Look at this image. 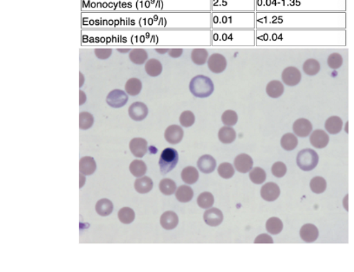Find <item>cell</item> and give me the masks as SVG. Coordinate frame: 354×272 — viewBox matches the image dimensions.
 <instances>
[{
  "mask_svg": "<svg viewBox=\"0 0 354 272\" xmlns=\"http://www.w3.org/2000/svg\"><path fill=\"white\" fill-rule=\"evenodd\" d=\"M310 144L315 148L322 149L328 145L330 138L326 132L322 129H316L310 135Z\"/></svg>",
  "mask_w": 354,
  "mask_h": 272,
  "instance_id": "ac0fdd59",
  "label": "cell"
},
{
  "mask_svg": "<svg viewBox=\"0 0 354 272\" xmlns=\"http://www.w3.org/2000/svg\"><path fill=\"white\" fill-rule=\"evenodd\" d=\"M255 244H273L274 240L272 239V237L270 235H268V234H261L260 236H258L257 239L254 240Z\"/></svg>",
  "mask_w": 354,
  "mask_h": 272,
  "instance_id": "6f0895ef",
  "label": "cell"
},
{
  "mask_svg": "<svg viewBox=\"0 0 354 272\" xmlns=\"http://www.w3.org/2000/svg\"><path fill=\"white\" fill-rule=\"evenodd\" d=\"M81 29H211V12H81Z\"/></svg>",
  "mask_w": 354,
  "mask_h": 272,
  "instance_id": "7a4b0ae2",
  "label": "cell"
},
{
  "mask_svg": "<svg viewBox=\"0 0 354 272\" xmlns=\"http://www.w3.org/2000/svg\"><path fill=\"white\" fill-rule=\"evenodd\" d=\"M97 170V163L91 156L81 158L80 162V171L84 175H93Z\"/></svg>",
  "mask_w": 354,
  "mask_h": 272,
  "instance_id": "f546056e",
  "label": "cell"
},
{
  "mask_svg": "<svg viewBox=\"0 0 354 272\" xmlns=\"http://www.w3.org/2000/svg\"><path fill=\"white\" fill-rule=\"evenodd\" d=\"M142 88V81L138 78H129L125 84V91L129 96H138V95L140 94Z\"/></svg>",
  "mask_w": 354,
  "mask_h": 272,
  "instance_id": "8d00e7d4",
  "label": "cell"
},
{
  "mask_svg": "<svg viewBox=\"0 0 354 272\" xmlns=\"http://www.w3.org/2000/svg\"><path fill=\"white\" fill-rule=\"evenodd\" d=\"M85 175H83V173H80V188H83V186L85 184Z\"/></svg>",
  "mask_w": 354,
  "mask_h": 272,
  "instance_id": "91938a15",
  "label": "cell"
},
{
  "mask_svg": "<svg viewBox=\"0 0 354 272\" xmlns=\"http://www.w3.org/2000/svg\"><path fill=\"white\" fill-rule=\"evenodd\" d=\"M211 29H81V47H210Z\"/></svg>",
  "mask_w": 354,
  "mask_h": 272,
  "instance_id": "6da1fadb",
  "label": "cell"
},
{
  "mask_svg": "<svg viewBox=\"0 0 354 272\" xmlns=\"http://www.w3.org/2000/svg\"><path fill=\"white\" fill-rule=\"evenodd\" d=\"M310 188H311L313 193L316 195H321L326 191V182L322 177H315L310 182Z\"/></svg>",
  "mask_w": 354,
  "mask_h": 272,
  "instance_id": "ee69618b",
  "label": "cell"
},
{
  "mask_svg": "<svg viewBox=\"0 0 354 272\" xmlns=\"http://www.w3.org/2000/svg\"><path fill=\"white\" fill-rule=\"evenodd\" d=\"M296 162H297L299 168L303 171H312L318 165L319 155L317 152L311 148L303 149L299 152Z\"/></svg>",
  "mask_w": 354,
  "mask_h": 272,
  "instance_id": "8fae6325",
  "label": "cell"
},
{
  "mask_svg": "<svg viewBox=\"0 0 354 272\" xmlns=\"http://www.w3.org/2000/svg\"><path fill=\"white\" fill-rule=\"evenodd\" d=\"M302 75L297 67L288 66L285 68L281 73V79L283 84L289 87H295L301 83Z\"/></svg>",
  "mask_w": 354,
  "mask_h": 272,
  "instance_id": "5bb4252c",
  "label": "cell"
},
{
  "mask_svg": "<svg viewBox=\"0 0 354 272\" xmlns=\"http://www.w3.org/2000/svg\"><path fill=\"white\" fill-rule=\"evenodd\" d=\"M94 124L93 115L88 113V112H81L80 115V128L82 130H87V129L93 127Z\"/></svg>",
  "mask_w": 354,
  "mask_h": 272,
  "instance_id": "c3c4849f",
  "label": "cell"
},
{
  "mask_svg": "<svg viewBox=\"0 0 354 272\" xmlns=\"http://www.w3.org/2000/svg\"><path fill=\"white\" fill-rule=\"evenodd\" d=\"M199 173L194 166H187L182 172V179L188 185H193L198 180Z\"/></svg>",
  "mask_w": 354,
  "mask_h": 272,
  "instance_id": "ab89813d",
  "label": "cell"
},
{
  "mask_svg": "<svg viewBox=\"0 0 354 272\" xmlns=\"http://www.w3.org/2000/svg\"><path fill=\"white\" fill-rule=\"evenodd\" d=\"M207 68L214 74H221L226 70L227 61L225 57L221 53H213L209 57L207 62Z\"/></svg>",
  "mask_w": 354,
  "mask_h": 272,
  "instance_id": "4fadbf2b",
  "label": "cell"
},
{
  "mask_svg": "<svg viewBox=\"0 0 354 272\" xmlns=\"http://www.w3.org/2000/svg\"><path fill=\"white\" fill-rule=\"evenodd\" d=\"M204 222L209 226H220L223 221V213L218 208H209L203 214Z\"/></svg>",
  "mask_w": 354,
  "mask_h": 272,
  "instance_id": "7402d4cb",
  "label": "cell"
},
{
  "mask_svg": "<svg viewBox=\"0 0 354 272\" xmlns=\"http://www.w3.org/2000/svg\"><path fill=\"white\" fill-rule=\"evenodd\" d=\"M301 240L306 243H313L317 240L319 237V230L315 224H306L301 227L299 232Z\"/></svg>",
  "mask_w": 354,
  "mask_h": 272,
  "instance_id": "cb8c5ba5",
  "label": "cell"
},
{
  "mask_svg": "<svg viewBox=\"0 0 354 272\" xmlns=\"http://www.w3.org/2000/svg\"><path fill=\"white\" fill-rule=\"evenodd\" d=\"M343 57L338 52L330 54L328 60H326L328 67L332 70L339 69L343 66Z\"/></svg>",
  "mask_w": 354,
  "mask_h": 272,
  "instance_id": "681fc988",
  "label": "cell"
},
{
  "mask_svg": "<svg viewBox=\"0 0 354 272\" xmlns=\"http://www.w3.org/2000/svg\"><path fill=\"white\" fill-rule=\"evenodd\" d=\"M259 47L346 46V29H257Z\"/></svg>",
  "mask_w": 354,
  "mask_h": 272,
  "instance_id": "277c9868",
  "label": "cell"
},
{
  "mask_svg": "<svg viewBox=\"0 0 354 272\" xmlns=\"http://www.w3.org/2000/svg\"><path fill=\"white\" fill-rule=\"evenodd\" d=\"M80 105L81 106V105H83L85 103V101H86V95H85L84 91H82V90L80 91Z\"/></svg>",
  "mask_w": 354,
  "mask_h": 272,
  "instance_id": "680465c9",
  "label": "cell"
},
{
  "mask_svg": "<svg viewBox=\"0 0 354 272\" xmlns=\"http://www.w3.org/2000/svg\"><path fill=\"white\" fill-rule=\"evenodd\" d=\"M129 97L124 90H114L108 94L106 103L109 106L114 108H120L124 107L128 103Z\"/></svg>",
  "mask_w": 354,
  "mask_h": 272,
  "instance_id": "9a60e30c",
  "label": "cell"
},
{
  "mask_svg": "<svg viewBox=\"0 0 354 272\" xmlns=\"http://www.w3.org/2000/svg\"><path fill=\"white\" fill-rule=\"evenodd\" d=\"M197 166H198L201 172L209 175V173H213L216 170V159L209 155H203L197 162Z\"/></svg>",
  "mask_w": 354,
  "mask_h": 272,
  "instance_id": "d4e9b609",
  "label": "cell"
},
{
  "mask_svg": "<svg viewBox=\"0 0 354 272\" xmlns=\"http://www.w3.org/2000/svg\"><path fill=\"white\" fill-rule=\"evenodd\" d=\"M82 12H211V0H81Z\"/></svg>",
  "mask_w": 354,
  "mask_h": 272,
  "instance_id": "3957f363",
  "label": "cell"
},
{
  "mask_svg": "<svg viewBox=\"0 0 354 272\" xmlns=\"http://www.w3.org/2000/svg\"><path fill=\"white\" fill-rule=\"evenodd\" d=\"M284 91V85L279 80L270 81L268 84L267 88H266V93H267L268 96L274 98V99L281 97L283 95Z\"/></svg>",
  "mask_w": 354,
  "mask_h": 272,
  "instance_id": "f1b7e54d",
  "label": "cell"
},
{
  "mask_svg": "<svg viewBox=\"0 0 354 272\" xmlns=\"http://www.w3.org/2000/svg\"><path fill=\"white\" fill-rule=\"evenodd\" d=\"M129 149L135 157L142 158L148 151V142L144 138H134L129 142Z\"/></svg>",
  "mask_w": 354,
  "mask_h": 272,
  "instance_id": "44dd1931",
  "label": "cell"
},
{
  "mask_svg": "<svg viewBox=\"0 0 354 272\" xmlns=\"http://www.w3.org/2000/svg\"><path fill=\"white\" fill-rule=\"evenodd\" d=\"M287 171V166L281 162H275L273 166H272V173H273L275 177H277V178L284 177Z\"/></svg>",
  "mask_w": 354,
  "mask_h": 272,
  "instance_id": "db71d44e",
  "label": "cell"
},
{
  "mask_svg": "<svg viewBox=\"0 0 354 272\" xmlns=\"http://www.w3.org/2000/svg\"><path fill=\"white\" fill-rule=\"evenodd\" d=\"M129 60L137 66H141L148 61L147 50L142 47H135L132 48L129 54Z\"/></svg>",
  "mask_w": 354,
  "mask_h": 272,
  "instance_id": "83f0119b",
  "label": "cell"
},
{
  "mask_svg": "<svg viewBox=\"0 0 354 272\" xmlns=\"http://www.w3.org/2000/svg\"><path fill=\"white\" fill-rule=\"evenodd\" d=\"M261 198L266 202H273L281 195V189L274 182H268L262 186L261 190Z\"/></svg>",
  "mask_w": 354,
  "mask_h": 272,
  "instance_id": "d6986e66",
  "label": "cell"
},
{
  "mask_svg": "<svg viewBox=\"0 0 354 272\" xmlns=\"http://www.w3.org/2000/svg\"><path fill=\"white\" fill-rule=\"evenodd\" d=\"M250 179L254 184L261 185L264 183L267 179V173L261 168H254L251 170L250 173Z\"/></svg>",
  "mask_w": 354,
  "mask_h": 272,
  "instance_id": "bcb514c9",
  "label": "cell"
},
{
  "mask_svg": "<svg viewBox=\"0 0 354 272\" xmlns=\"http://www.w3.org/2000/svg\"><path fill=\"white\" fill-rule=\"evenodd\" d=\"M292 131L295 135L299 137L305 138L311 135L313 131V124L311 122L306 118H299L292 124Z\"/></svg>",
  "mask_w": 354,
  "mask_h": 272,
  "instance_id": "e0dca14e",
  "label": "cell"
},
{
  "mask_svg": "<svg viewBox=\"0 0 354 272\" xmlns=\"http://www.w3.org/2000/svg\"><path fill=\"white\" fill-rule=\"evenodd\" d=\"M209 53L207 47H194L192 52V62L196 66H204L209 60Z\"/></svg>",
  "mask_w": 354,
  "mask_h": 272,
  "instance_id": "484cf974",
  "label": "cell"
},
{
  "mask_svg": "<svg viewBox=\"0 0 354 272\" xmlns=\"http://www.w3.org/2000/svg\"><path fill=\"white\" fill-rule=\"evenodd\" d=\"M302 70L308 76H316L321 71V63L315 59H306L303 64Z\"/></svg>",
  "mask_w": 354,
  "mask_h": 272,
  "instance_id": "e575fe53",
  "label": "cell"
},
{
  "mask_svg": "<svg viewBox=\"0 0 354 272\" xmlns=\"http://www.w3.org/2000/svg\"><path fill=\"white\" fill-rule=\"evenodd\" d=\"M258 12H344L346 0H255Z\"/></svg>",
  "mask_w": 354,
  "mask_h": 272,
  "instance_id": "8992f818",
  "label": "cell"
},
{
  "mask_svg": "<svg viewBox=\"0 0 354 272\" xmlns=\"http://www.w3.org/2000/svg\"><path fill=\"white\" fill-rule=\"evenodd\" d=\"M129 171H131L133 176L140 178V177L144 176L146 172H147V166H146L144 162L140 161V159H136V161H133L131 165H129Z\"/></svg>",
  "mask_w": 354,
  "mask_h": 272,
  "instance_id": "60d3db41",
  "label": "cell"
},
{
  "mask_svg": "<svg viewBox=\"0 0 354 272\" xmlns=\"http://www.w3.org/2000/svg\"><path fill=\"white\" fill-rule=\"evenodd\" d=\"M266 229H267L268 233L273 234V235H277L283 229V223L277 217H271L266 224Z\"/></svg>",
  "mask_w": 354,
  "mask_h": 272,
  "instance_id": "b9f144b4",
  "label": "cell"
},
{
  "mask_svg": "<svg viewBox=\"0 0 354 272\" xmlns=\"http://www.w3.org/2000/svg\"><path fill=\"white\" fill-rule=\"evenodd\" d=\"M111 47H95L94 53L97 59L104 60L108 59L112 54Z\"/></svg>",
  "mask_w": 354,
  "mask_h": 272,
  "instance_id": "11a10c76",
  "label": "cell"
},
{
  "mask_svg": "<svg viewBox=\"0 0 354 272\" xmlns=\"http://www.w3.org/2000/svg\"><path fill=\"white\" fill-rule=\"evenodd\" d=\"M218 173H219L221 178L226 179L232 178L234 175V166L230 163H221L219 168H218Z\"/></svg>",
  "mask_w": 354,
  "mask_h": 272,
  "instance_id": "f5cc1de1",
  "label": "cell"
},
{
  "mask_svg": "<svg viewBox=\"0 0 354 272\" xmlns=\"http://www.w3.org/2000/svg\"><path fill=\"white\" fill-rule=\"evenodd\" d=\"M257 12H211V29H257Z\"/></svg>",
  "mask_w": 354,
  "mask_h": 272,
  "instance_id": "ba28073f",
  "label": "cell"
},
{
  "mask_svg": "<svg viewBox=\"0 0 354 272\" xmlns=\"http://www.w3.org/2000/svg\"><path fill=\"white\" fill-rule=\"evenodd\" d=\"M84 83V77H83V74L80 72V88L83 86V84Z\"/></svg>",
  "mask_w": 354,
  "mask_h": 272,
  "instance_id": "94428289",
  "label": "cell"
},
{
  "mask_svg": "<svg viewBox=\"0 0 354 272\" xmlns=\"http://www.w3.org/2000/svg\"><path fill=\"white\" fill-rule=\"evenodd\" d=\"M325 128L326 132H328L329 134H339L343 128L342 119L337 117V115H333V117H329L325 122Z\"/></svg>",
  "mask_w": 354,
  "mask_h": 272,
  "instance_id": "1f68e13d",
  "label": "cell"
},
{
  "mask_svg": "<svg viewBox=\"0 0 354 272\" xmlns=\"http://www.w3.org/2000/svg\"><path fill=\"white\" fill-rule=\"evenodd\" d=\"M179 162L178 152L176 149L168 148H165L160 155L159 166L160 171L162 175H167L176 168Z\"/></svg>",
  "mask_w": 354,
  "mask_h": 272,
  "instance_id": "7c38bea8",
  "label": "cell"
},
{
  "mask_svg": "<svg viewBox=\"0 0 354 272\" xmlns=\"http://www.w3.org/2000/svg\"><path fill=\"white\" fill-rule=\"evenodd\" d=\"M257 29H211L212 47H254Z\"/></svg>",
  "mask_w": 354,
  "mask_h": 272,
  "instance_id": "52a82bcc",
  "label": "cell"
},
{
  "mask_svg": "<svg viewBox=\"0 0 354 272\" xmlns=\"http://www.w3.org/2000/svg\"><path fill=\"white\" fill-rule=\"evenodd\" d=\"M257 29H346L344 12H258Z\"/></svg>",
  "mask_w": 354,
  "mask_h": 272,
  "instance_id": "5b68a950",
  "label": "cell"
},
{
  "mask_svg": "<svg viewBox=\"0 0 354 272\" xmlns=\"http://www.w3.org/2000/svg\"><path fill=\"white\" fill-rule=\"evenodd\" d=\"M214 203V198L212 193L209 192H204L201 193L197 198V204L201 207V208L203 209H209L213 206Z\"/></svg>",
  "mask_w": 354,
  "mask_h": 272,
  "instance_id": "f6af8a7d",
  "label": "cell"
},
{
  "mask_svg": "<svg viewBox=\"0 0 354 272\" xmlns=\"http://www.w3.org/2000/svg\"><path fill=\"white\" fill-rule=\"evenodd\" d=\"M176 197L179 202L188 203L192 202L194 197V191L189 186H181L177 188L176 192Z\"/></svg>",
  "mask_w": 354,
  "mask_h": 272,
  "instance_id": "f35d334b",
  "label": "cell"
},
{
  "mask_svg": "<svg viewBox=\"0 0 354 272\" xmlns=\"http://www.w3.org/2000/svg\"><path fill=\"white\" fill-rule=\"evenodd\" d=\"M255 12V0H211V12Z\"/></svg>",
  "mask_w": 354,
  "mask_h": 272,
  "instance_id": "9c48e42d",
  "label": "cell"
},
{
  "mask_svg": "<svg viewBox=\"0 0 354 272\" xmlns=\"http://www.w3.org/2000/svg\"><path fill=\"white\" fill-rule=\"evenodd\" d=\"M113 203L108 199H102L98 200L96 204V212L98 215L102 217L111 215V213L113 212Z\"/></svg>",
  "mask_w": 354,
  "mask_h": 272,
  "instance_id": "74e56055",
  "label": "cell"
},
{
  "mask_svg": "<svg viewBox=\"0 0 354 272\" xmlns=\"http://www.w3.org/2000/svg\"><path fill=\"white\" fill-rule=\"evenodd\" d=\"M149 114L147 105L142 101H136L129 108V117L136 122L144 121Z\"/></svg>",
  "mask_w": 354,
  "mask_h": 272,
  "instance_id": "2e32d148",
  "label": "cell"
},
{
  "mask_svg": "<svg viewBox=\"0 0 354 272\" xmlns=\"http://www.w3.org/2000/svg\"><path fill=\"white\" fill-rule=\"evenodd\" d=\"M189 90L194 97L198 98H207L213 94L214 84L209 77L204 75H198L193 77L189 83Z\"/></svg>",
  "mask_w": 354,
  "mask_h": 272,
  "instance_id": "30bf717a",
  "label": "cell"
},
{
  "mask_svg": "<svg viewBox=\"0 0 354 272\" xmlns=\"http://www.w3.org/2000/svg\"><path fill=\"white\" fill-rule=\"evenodd\" d=\"M183 47H172V48H169L168 54L172 59H178V57H181L183 53Z\"/></svg>",
  "mask_w": 354,
  "mask_h": 272,
  "instance_id": "9f6ffc18",
  "label": "cell"
},
{
  "mask_svg": "<svg viewBox=\"0 0 354 272\" xmlns=\"http://www.w3.org/2000/svg\"><path fill=\"white\" fill-rule=\"evenodd\" d=\"M218 138H219L221 144H233L236 139V132L232 127L224 126V127L220 128L219 132H218Z\"/></svg>",
  "mask_w": 354,
  "mask_h": 272,
  "instance_id": "4dcf8cb0",
  "label": "cell"
},
{
  "mask_svg": "<svg viewBox=\"0 0 354 272\" xmlns=\"http://www.w3.org/2000/svg\"><path fill=\"white\" fill-rule=\"evenodd\" d=\"M134 188L136 191L141 195H145L151 191L153 188V182L149 177L142 176L136 179Z\"/></svg>",
  "mask_w": 354,
  "mask_h": 272,
  "instance_id": "d6a6232c",
  "label": "cell"
},
{
  "mask_svg": "<svg viewBox=\"0 0 354 272\" xmlns=\"http://www.w3.org/2000/svg\"><path fill=\"white\" fill-rule=\"evenodd\" d=\"M221 122H223L224 125L229 126V127H233V126L236 125L238 122L236 112L231 110H226L221 115Z\"/></svg>",
  "mask_w": 354,
  "mask_h": 272,
  "instance_id": "f907efd6",
  "label": "cell"
},
{
  "mask_svg": "<svg viewBox=\"0 0 354 272\" xmlns=\"http://www.w3.org/2000/svg\"><path fill=\"white\" fill-rule=\"evenodd\" d=\"M234 168L241 173H247L253 168L254 162L250 155L241 154L234 159Z\"/></svg>",
  "mask_w": 354,
  "mask_h": 272,
  "instance_id": "603a6c76",
  "label": "cell"
},
{
  "mask_svg": "<svg viewBox=\"0 0 354 272\" xmlns=\"http://www.w3.org/2000/svg\"><path fill=\"white\" fill-rule=\"evenodd\" d=\"M160 191L165 195H172L176 192V184L171 179H163L160 182Z\"/></svg>",
  "mask_w": 354,
  "mask_h": 272,
  "instance_id": "7bdbcfd3",
  "label": "cell"
},
{
  "mask_svg": "<svg viewBox=\"0 0 354 272\" xmlns=\"http://www.w3.org/2000/svg\"><path fill=\"white\" fill-rule=\"evenodd\" d=\"M185 132L178 125H170L166 128L165 138L170 144L176 145L183 141Z\"/></svg>",
  "mask_w": 354,
  "mask_h": 272,
  "instance_id": "ffe728a7",
  "label": "cell"
},
{
  "mask_svg": "<svg viewBox=\"0 0 354 272\" xmlns=\"http://www.w3.org/2000/svg\"><path fill=\"white\" fill-rule=\"evenodd\" d=\"M145 71L149 77H158L162 72V64L158 59H149L147 62L145 63Z\"/></svg>",
  "mask_w": 354,
  "mask_h": 272,
  "instance_id": "836d02e7",
  "label": "cell"
},
{
  "mask_svg": "<svg viewBox=\"0 0 354 272\" xmlns=\"http://www.w3.org/2000/svg\"><path fill=\"white\" fill-rule=\"evenodd\" d=\"M136 214L134 211L129 207H124L121 208L118 212V219L120 222L125 224H131L134 221Z\"/></svg>",
  "mask_w": 354,
  "mask_h": 272,
  "instance_id": "7dc6e473",
  "label": "cell"
},
{
  "mask_svg": "<svg viewBox=\"0 0 354 272\" xmlns=\"http://www.w3.org/2000/svg\"><path fill=\"white\" fill-rule=\"evenodd\" d=\"M180 124L185 128H190L195 124L196 117L192 111H183L179 118Z\"/></svg>",
  "mask_w": 354,
  "mask_h": 272,
  "instance_id": "816d5d0a",
  "label": "cell"
},
{
  "mask_svg": "<svg viewBox=\"0 0 354 272\" xmlns=\"http://www.w3.org/2000/svg\"><path fill=\"white\" fill-rule=\"evenodd\" d=\"M178 223V216H177L176 213L172 212V211L165 212L161 216V219H160V224H161L162 229L165 230L175 229Z\"/></svg>",
  "mask_w": 354,
  "mask_h": 272,
  "instance_id": "4316f807",
  "label": "cell"
},
{
  "mask_svg": "<svg viewBox=\"0 0 354 272\" xmlns=\"http://www.w3.org/2000/svg\"><path fill=\"white\" fill-rule=\"evenodd\" d=\"M298 144L297 135L292 134V133L285 134L281 139V148L286 151L295 150L297 148Z\"/></svg>",
  "mask_w": 354,
  "mask_h": 272,
  "instance_id": "d590c367",
  "label": "cell"
}]
</instances>
